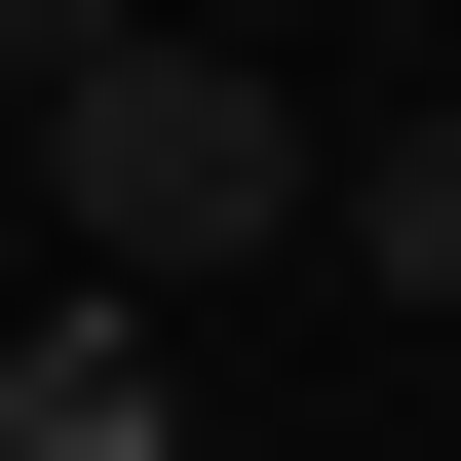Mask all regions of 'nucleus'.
Returning <instances> with one entry per match:
<instances>
[{"label":"nucleus","mask_w":461,"mask_h":461,"mask_svg":"<svg viewBox=\"0 0 461 461\" xmlns=\"http://www.w3.org/2000/svg\"><path fill=\"white\" fill-rule=\"evenodd\" d=\"M77 39H154V0H0V115H39V77H77Z\"/></svg>","instance_id":"obj_3"},{"label":"nucleus","mask_w":461,"mask_h":461,"mask_svg":"<svg viewBox=\"0 0 461 461\" xmlns=\"http://www.w3.org/2000/svg\"><path fill=\"white\" fill-rule=\"evenodd\" d=\"M308 193H346V269H384V308H461V115H308Z\"/></svg>","instance_id":"obj_2"},{"label":"nucleus","mask_w":461,"mask_h":461,"mask_svg":"<svg viewBox=\"0 0 461 461\" xmlns=\"http://www.w3.org/2000/svg\"><path fill=\"white\" fill-rule=\"evenodd\" d=\"M39 230H77L115 308L269 269V230H308V77H230V39H77V77H39Z\"/></svg>","instance_id":"obj_1"}]
</instances>
